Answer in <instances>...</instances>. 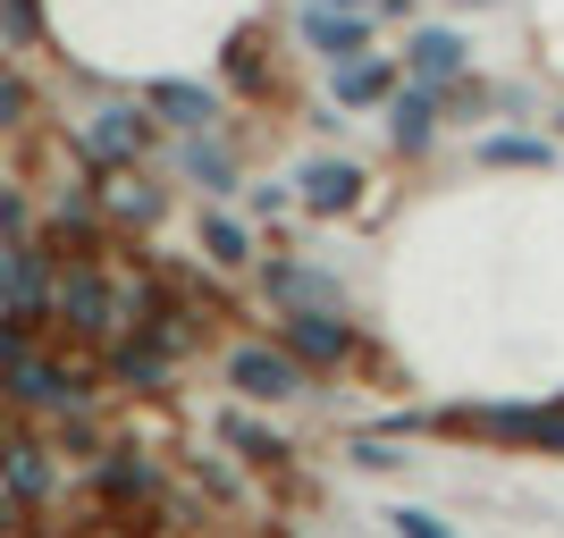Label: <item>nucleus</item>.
<instances>
[{
    "label": "nucleus",
    "mask_w": 564,
    "mask_h": 538,
    "mask_svg": "<svg viewBox=\"0 0 564 538\" xmlns=\"http://www.w3.org/2000/svg\"><path fill=\"white\" fill-rule=\"evenodd\" d=\"M51 320L68 328V337H85V345H101V337H118V320H127V286H118L94 253H68V261H59Z\"/></svg>",
    "instance_id": "obj_1"
},
{
    "label": "nucleus",
    "mask_w": 564,
    "mask_h": 538,
    "mask_svg": "<svg viewBox=\"0 0 564 538\" xmlns=\"http://www.w3.org/2000/svg\"><path fill=\"white\" fill-rule=\"evenodd\" d=\"M422 429H447V438H497V446H547V454H564V404H464V413H430Z\"/></svg>",
    "instance_id": "obj_2"
},
{
    "label": "nucleus",
    "mask_w": 564,
    "mask_h": 538,
    "mask_svg": "<svg viewBox=\"0 0 564 538\" xmlns=\"http://www.w3.org/2000/svg\"><path fill=\"white\" fill-rule=\"evenodd\" d=\"M0 396L18 404V413H51V421H68V413H94V378L76 371L68 353H25V362H9L0 371Z\"/></svg>",
    "instance_id": "obj_3"
},
{
    "label": "nucleus",
    "mask_w": 564,
    "mask_h": 538,
    "mask_svg": "<svg viewBox=\"0 0 564 538\" xmlns=\"http://www.w3.org/2000/svg\"><path fill=\"white\" fill-rule=\"evenodd\" d=\"M51 295H59V261L43 244H0V311L25 328L51 320Z\"/></svg>",
    "instance_id": "obj_4"
},
{
    "label": "nucleus",
    "mask_w": 564,
    "mask_h": 538,
    "mask_svg": "<svg viewBox=\"0 0 564 538\" xmlns=\"http://www.w3.org/2000/svg\"><path fill=\"white\" fill-rule=\"evenodd\" d=\"M94 496H101V514H118V521L143 530V521L169 505V480H161V463H143V454H101Z\"/></svg>",
    "instance_id": "obj_5"
},
{
    "label": "nucleus",
    "mask_w": 564,
    "mask_h": 538,
    "mask_svg": "<svg viewBox=\"0 0 564 538\" xmlns=\"http://www.w3.org/2000/svg\"><path fill=\"white\" fill-rule=\"evenodd\" d=\"M0 488L18 496L25 514H43V505L68 488V480H59V454H51L34 429H9V438H0Z\"/></svg>",
    "instance_id": "obj_6"
},
{
    "label": "nucleus",
    "mask_w": 564,
    "mask_h": 538,
    "mask_svg": "<svg viewBox=\"0 0 564 538\" xmlns=\"http://www.w3.org/2000/svg\"><path fill=\"white\" fill-rule=\"evenodd\" d=\"M177 353H186V345H177L161 320H135V328H118V337H110V378H118V387H169Z\"/></svg>",
    "instance_id": "obj_7"
},
{
    "label": "nucleus",
    "mask_w": 564,
    "mask_h": 538,
    "mask_svg": "<svg viewBox=\"0 0 564 538\" xmlns=\"http://www.w3.org/2000/svg\"><path fill=\"white\" fill-rule=\"evenodd\" d=\"M228 387L245 404H286L304 396V362L286 345H228Z\"/></svg>",
    "instance_id": "obj_8"
},
{
    "label": "nucleus",
    "mask_w": 564,
    "mask_h": 538,
    "mask_svg": "<svg viewBox=\"0 0 564 538\" xmlns=\"http://www.w3.org/2000/svg\"><path fill=\"white\" fill-rule=\"evenodd\" d=\"M286 353H295L304 371H346L354 353H362V337H354L329 304H304V311H286Z\"/></svg>",
    "instance_id": "obj_9"
},
{
    "label": "nucleus",
    "mask_w": 564,
    "mask_h": 538,
    "mask_svg": "<svg viewBox=\"0 0 564 538\" xmlns=\"http://www.w3.org/2000/svg\"><path fill=\"white\" fill-rule=\"evenodd\" d=\"M152 143H161V118L152 110H101L94 127H85V161L94 168H143Z\"/></svg>",
    "instance_id": "obj_10"
},
{
    "label": "nucleus",
    "mask_w": 564,
    "mask_h": 538,
    "mask_svg": "<svg viewBox=\"0 0 564 538\" xmlns=\"http://www.w3.org/2000/svg\"><path fill=\"white\" fill-rule=\"evenodd\" d=\"M404 68H413V85H430V94H455V85H464V68H471V51H464V34H455V25H422V34H413V51H404Z\"/></svg>",
    "instance_id": "obj_11"
},
{
    "label": "nucleus",
    "mask_w": 564,
    "mask_h": 538,
    "mask_svg": "<svg viewBox=\"0 0 564 538\" xmlns=\"http://www.w3.org/2000/svg\"><path fill=\"white\" fill-rule=\"evenodd\" d=\"M329 101H337V110H388V101H397V59H379V51H354V59H337Z\"/></svg>",
    "instance_id": "obj_12"
},
{
    "label": "nucleus",
    "mask_w": 564,
    "mask_h": 538,
    "mask_svg": "<svg viewBox=\"0 0 564 538\" xmlns=\"http://www.w3.org/2000/svg\"><path fill=\"white\" fill-rule=\"evenodd\" d=\"M295 194H304L312 219H346L354 202H362V168H354V161H304Z\"/></svg>",
    "instance_id": "obj_13"
},
{
    "label": "nucleus",
    "mask_w": 564,
    "mask_h": 538,
    "mask_svg": "<svg viewBox=\"0 0 564 538\" xmlns=\"http://www.w3.org/2000/svg\"><path fill=\"white\" fill-rule=\"evenodd\" d=\"M143 110L161 118V127H186V135H203L219 118V94L212 85H186V76H161V85H143Z\"/></svg>",
    "instance_id": "obj_14"
},
{
    "label": "nucleus",
    "mask_w": 564,
    "mask_h": 538,
    "mask_svg": "<svg viewBox=\"0 0 564 538\" xmlns=\"http://www.w3.org/2000/svg\"><path fill=\"white\" fill-rule=\"evenodd\" d=\"M304 43L329 51V59H354V51H371V18H362V9H337V0H312L304 9Z\"/></svg>",
    "instance_id": "obj_15"
},
{
    "label": "nucleus",
    "mask_w": 564,
    "mask_h": 538,
    "mask_svg": "<svg viewBox=\"0 0 564 538\" xmlns=\"http://www.w3.org/2000/svg\"><path fill=\"white\" fill-rule=\"evenodd\" d=\"M388 135H397L404 161H422L430 135H438V94H430V85H397V101H388Z\"/></svg>",
    "instance_id": "obj_16"
},
{
    "label": "nucleus",
    "mask_w": 564,
    "mask_h": 538,
    "mask_svg": "<svg viewBox=\"0 0 564 538\" xmlns=\"http://www.w3.org/2000/svg\"><path fill=\"white\" fill-rule=\"evenodd\" d=\"M219 76H228L236 94H279V76H270V34L261 25H245V34H228V51H219Z\"/></svg>",
    "instance_id": "obj_17"
},
{
    "label": "nucleus",
    "mask_w": 564,
    "mask_h": 538,
    "mask_svg": "<svg viewBox=\"0 0 564 538\" xmlns=\"http://www.w3.org/2000/svg\"><path fill=\"white\" fill-rule=\"evenodd\" d=\"M219 438H228V446H236V454H245L253 471H279V480L295 471V446H286V438H270V429H261L253 413H219Z\"/></svg>",
    "instance_id": "obj_18"
},
{
    "label": "nucleus",
    "mask_w": 564,
    "mask_h": 538,
    "mask_svg": "<svg viewBox=\"0 0 564 538\" xmlns=\"http://www.w3.org/2000/svg\"><path fill=\"white\" fill-rule=\"evenodd\" d=\"M110 186H101V219H118V228H152L161 219V186H143V177H127V168H101Z\"/></svg>",
    "instance_id": "obj_19"
},
{
    "label": "nucleus",
    "mask_w": 564,
    "mask_h": 538,
    "mask_svg": "<svg viewBox=\"0 0 564 538\" xmlns=\"http://www.w3.org/2000/svg\"><path fill=\"white\" fill-rule=\"evenodd\" d=\"M177 161H186V177L203 194H236V177H245V168L228 161V143H212V135H186V152H177Z\"/></svg>",
    "instance_id": "obj_20"
},
{
    "label": "nucleus",
    "mask_w": 564,
    "mask_h": 538,
    "mask_svg": "<svg viewBox=\"0 0 564 538\" xmlns=\"http://www.w3.org/2000/svg\"><path fill=\"white\" fill-rule=\"evenodd\" d=\"M270 304H279V311L329 304V278H321V270H295V261H270Z\"/></svg>",
    "instance_id": "obj_21"
},
{
    "label": "nucleus",
    "mask_w": 564,
    "mask_h": 538,
    "mask_svg": "<svg viewBox=\"0 0 564 538\" xmlns=\"http://www.w3.org/2000/svg\"><path fill=\"white\" fill-rule=\"evenodd\" d=\"M480 161L489 168H547L556 143H540V135H480Z\"/></svg>",
    "instance_id": "obj_22"
},
{
    "label": "nucleus",
    "mask_w": 564,
    "mask_h": 538,
    "mask_svg": "<svg viewBox=\"0 0 564 538\" xmlns=\"http://www.w3.org/2000/svg\"><path fill=\"white\" fill-rule=\"evenodd\" d=\"M203 253H212L219 270H245V261H253V235L236 228L228 211H212V219H203Z\"/></svg>",
    "instance_id": "obj_23"
},
{
    "label": "nucleus",
    "mask_w": 564,
    "mask_h": 538,
    "mask_svg": "<svg viewBox=\"0 0 564 538\" xmlns=\"http://www.w3.org/2000/svg\"><path fill=\"white\" fill-rule=\"evenodd\" d=\"M0 34L9 43H43V0H0Z\"/></svg>",
    "instance_id": "obj_24"
},
{
    "label": "nucleus",
    "mask_w": 564,
    "mask_h": 538,
    "mask_svg": "<svg viewBox=\"0 0 564 538\" xmlns=\"http://www.w3.org/2000/svg\"><path fill=\"white\" fill-rule=\"evenodd\" d=\"M25 110H34V85L18 68H0V127H25Z\"/></svg>",
    "instance_id": "obj_25"
},
{
    "label": "nucleus",
    "mask_w": 564,
    "mask_h": 538,
    "mask_svg": "<svg viewBox=\"0 0 564 538\" xmlns=\"http://www.w3.org/2000/svg\"><path fill=\"white\" fill-rule=\"evenodd\" d=\"M0 244H34V211H25V194H0Z\"/></svg>",
    "instance_id": "obj_26"
},
{
    "label": "nucleus",
    "mask_w": 564,
    "mask_h": 538,
    "mask_svg": "<svg viewBox=\"0 0 564 538\" xmlns=\"http://www.w3.org/2000/svg\"><path fill=\"white\" fill-rule=\"evenodd\" d=\"M397 538H455L438 514H422V505H397Z\"/></svg>",
    "instance_id": "obj_27"
},
{
    "label": "nucleus",
    "mask_w": 564,
    "mask_h": 538,
    "mask_svg": "<svg viewBox=\"0 0 564 538\" xmlns=\"http://www.w3.org/2000/svg\"><path fill=\"white\" fill-rule=\"evenodd\" d=\"M18 530H25V505H18L9 488H0V538H18Z\"/></svg>",
    "instance_id": "obj_28"
},
{
    "label": "nucleus",
    "mask_w": 564,
    "mask_h": 538,
    "mask_svg": "<svg viewBox=\"0 0 564 538\" xmlns=\"http://www.w3.org/2000/svg\"><path fill=\"white\" fill-rule=\"evenodd\" d=\"M9 429H18V404H9V396H0V438H9Z\"/></svg>",
    "instance_id": "obj_29"
},
{
    "label": "nucleus",
    "mask_w": 564,
    "mask_h": 538,
    "mask_svg": "<svg viewBox=\"0 0 564 538\" xmlns=\"http://www.w3.org/2000/svg\"><path fill=\"white\" fill-rule=\"evenodd\" d=\"M455 9H497V0H455Z\"/></svg>",
    "instance_id": "obj_30"
},
{
    "label": "nucleus",
    "mask_w": 564,
    "mask_h": 538,
    "mask_svg": "<svg viewBox=\"0 0 564 538\" xmlns=\"http://www.w3.org/2000/svg\"><path fill=\"white\" fill-rule=\"evenodd\" d=\"M337 9H371V0H337Z\"/></svg>",
    "instance_id": "obj_31"
},
{
    "label": "nucleus",
    "mask_w": 564,
    "mask_h": 538,
    "mask_svg": "<svg viewBox=\"0 0 564 538\" xmlns=\"http://www.w3.org/2000/svg\"><path fill=\"white\" fill-rule=\"evenodd\" d=\"M556 135H564V101H556Z\"/></svg>",
    "instance_id": "obj_32"
},
{
    "label": "nucleus",
    "mask_w": 564,
    "mask_h": 538,
    "mask_svg": "<svg viewBox=\"0 0 564 538\" xmlns=\"http://www.w3.org/2000/svg\"><path fill=\"white\" fill-rule=\"evenodd\" d=\"M0 43H9V34H0Z\"/></svg>",
    "instance_id": "obj_33"
}]
</instances>
